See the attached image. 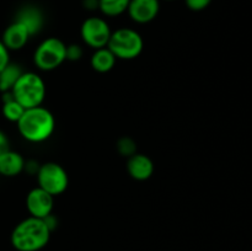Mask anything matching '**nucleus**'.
I'll use <instances>...</instances> for the list:
<instances>
[{"instance_id":"nucleus-1","label":"nucleus","mask_w":252,"mask_h":251,"mask_svg":"<svg viewBox=\"0 0 252 251\" xmlns=\"http://www.w3.org/2000/svg\"><path fill=\"white\" fill-rule=\"evenodd\" d=\"M51 234L43 219L30 216L14 228L11 245L16 251H39L49 243Z\"/></svg>"},{"instance_id":"nucleus-2","label":"nucleus","mask_w":252,"mask_h":251,"mask_svg":"<svg viewBox=\"0 0 252 251\" xmlns=\"http://www.w3.org/2000/svg\"><path fill=\"white\" fill-rule=\"evenodd\" d=\"M22 138L32 143H41L48 139L56 128V120L52 112L42 106L27 108L17 122Z\"/></svg>"},{"instance_id":"nucleus-3","label":"nucleus","mask_w":252,"mask_h":251,"mask_svg":"<svg viewBox=\"0 0 252 251\" xmlns=\"http://www.w3.org/2000/svg\"><path fill=\"white\" fill-rule=\"evenodd\" d=\"M12 97L25 108L41 106L46 97V84L43 79L36 73H22L14 88L11 89Z\"/></svg>"},{"instance_id":"nucleus-4","label":"nucleus","mask_w":252,"mask_h":251,"mask_svg":"<svg viewBox=\"0 0 252 251\" xmlns=\"http://www.w3.org/2000/svg\"><path fill=\"white\" fill-rule=\"evenodd\" d=\"M144 42L142 36L135 30L132 29H118L112 32L108 41L107 48L115 54L117 59L130 61L143 52Z\"/></svg>"},{"instance_id":"nucleus-5","label":"nucleus","mask_w":252,"mask_h":251,"mask_svg":"<svg viewBox=\"0 0 252 251\" xmlns=\"http://www.w3.org/2000/svg\"><path fill=\"white\" fill-rule=\"evenodd\" d=\"M66 61V46L57 37H49L38 44L33 54V62L41 70L51 71Z\"/></svg>"},{"instance_id":"nucleus-6","label":"nucleus","mask_w":252,"mask_h":251,"mask_svg":"<svg viewBox=\"0 0 252 251\" xmlns=\"http://www.w3.org/2000/svg\"><path fill=\"white\" fill-rule=\"evenodd\" d=\"M38 187L43 188L52 196L63 193L69 185V177L62 165L57 162H46L37 171Z\"/></svg>"},{"instance_id":"nucleus-7","label":"nucleus","mask_w":252,"mask_h":251,"mask_svg":"<svg viewBox=\"0 0 252 251\" xmlns=\"http://www.w3.org/2000/svg\"><path fill=\"white\" fill-rule=\"evenodd\" d=\"M81 38L94 49L107 47L110 37L112 34L107 22L101 17H89L83 22L80 29Z\"/></svg>"},{"instance_id":"nucleus-8","label":"nucleus","mask_w":252,"mask_h":251,"mask_svg":"<svg viewBox=\"0 0 252 251\" xmlns=\"http://www.w3.org/2000/svg\"><path fill=\"white\" fill-rule=\"evenodd\" d=\"M54 196L44 191L41 187L31 189L26 197V207L30 216L34 218L44 219L53 211Z\"/></svg>"},{"instance_id":"nucleus-9","label":"nucleus","mask_w":252,"mask_h":251,"mask_svg":"<svg viewBox=\"0 0 252 251\" xmlns=\"http://www.w3.org/2000/svg\"><path fill=\"white\" fill-rule=\"evenodd\" d=\"M159 10V0H130L127 11L137 24H148L158 16Z\"/></svg>"},{"instance_id":"nucleus-10","label":"nucleus","mask_w":252,"mask_h":251,"mask_svg":"<svg viewBox=\"0 0 252 251\" xmlns=\"http://www.w3.org/2000/svg\"><path fill=\"white\" fill-rule=\"evenodd\" d=\"M30 37L31 36L26 27L15 20L5 29L1 41L9 51H19L26 46Z\"/></svg>"},{"instance_id":"nucleus-11","label":"nucleus","mask_w":252,"mask_h":251,"mask_svg":"<svg viewBox=\"0 0 252 251\" xmlns=\"http://www.w3.org/2000/svg\"><path fill=\"white\" fill-rule=\"evenodd\" d=\"M128 174L138 181H144L148 180L154 172V164L152 159L144 154H133L128 157L127 162Z\"/></svg>"},{"instance_id":"nucleus-12","label":"nucleus","mask_w":252,"mask_h":251,"mask_svg":"<svg viewBox=\"0 0 252 251\" xmlns=\"http://www.w3.org/2000/svg\"><path fill=\"white\" fill-rule=\"evenodd\" d=\"M16 21L24 25L29 31L30 36L38 33L43 26V15L39 9L34 6H25L17 12Z\"/></svg>"},{"instance_id":"nucleus-13","label":"nucleus","mask_w":252,"mask_h":251,"mask_svg":"<svg viewBox=\"0 0 252 251\" xmlns=\"http://www.w3.org/2000/svg\"><path fill=\"white\" fill-rule=\"evenodd\" d=\"M25 160L21 154L9 150L0 157V175L6 177L16 176L25 170Z\"/></svg>"},{"instance_id":"nucleus-14","label":"nucleus","mask_w":252,"mask_h":251,"mask_svg":"<svg viewBox=\"0 0 252 251\" xmlns=\"http://www.w3.org/2000/svg\"><path fill=\"white\" fill-rule=\"evenodd\" d=\"M116 57L107 47L95 49V53L91 57V66L98 73H107L113 69L116 64Z\"/></svg>"},{"instance_id":"nucleus-15","label":"nucleus","mask_w":252,"mask_h":251,"mask_svg":"<svg viewBox=\"0 0 252 251\" xmlns=\"http://www.w3.org/2000/svg\"><path fill=\"white\" fill-rule=\"evenodd\" d=\"M25 108L12 97L11 91L4 93L2 97V115L10 122H19L21 116L24 115Z\"/></svg>"},{"instance_id":"nucleus-16","label":"nucleus","mask_w":252,"mask_h":251,"mask_svg":"<svg viewBox=\"0 0 252 251\" xmlns=\"http://www.w3.org/2000/svg\"><path fill=\"white\" fill-rule=\"evenodd\" d=\"M24 73L19 65L14 63H9L1 71H0V91L1 93H9L14 88L15 83L20 75Z\"/></svg>"},{"instance_id":"nucleus-17","label":"nucleus","mask_w":252,"mask_h":251,"mask_svg":"<svg viewBox=\"0 0 252 251\" xmlns=\"http://www.w3.org/2000/svg\"><path fill=\"white\" fill-rule=\"evenodd\" d=\"M130 0H98V9L106 16H120L128 10Z\"/></svg>"},{"instance_id":"nucleus-18","label":"nucleus","mask_w":252,"mask_h":251,"mask_svg":"<svg viewBox=\"0 0 252 251\" xmlns=\"http://www.w3.org/2000/svg\"><path fill=\"white\" fill-rule=\"evenodd\" d=\"M118 152L121 153L125 157H132L133 154H135V150H137V147H135V143L133 142L130 138H122V139L118 140L117 143Z\"/></svg>"},{"instance_id":"nucleus-19","label":"nucleus","mask_w":252,"mask_h":251,"mask_svg":"<svg viewBox=\"0 0 252 251\" xmlns=\"http://www.w3.org/2000/svg\"><path fill=\"white\" fill-rule=\"evenodd\" d=\"M83 57V49L79 44H69L66 46V59L69 61H79Z\"/></svg>"},{"instance_id":"nucleus-20","label":"nucleus","mask_w":252,"mask_h":251,"mask_svg":"<svg viewBox=\"0 0 252 251\" xmlns=\"http://www.w3.org/2000/svg\"><path fill=\"white\" fill-rule=\"evenodd\" d=\"M186 1L187 7L192 11H201L204 10L206 7L209 6L212 0H185Z\"/></svg>"},{"instance_id":"nucleus-21","label":"nucleus","mask_w":252,"mask_h":251,"mask_svg":"<svg viewBox=\"0 0 252 251\" xmlns=\"http://www.w3.org/2000/svg\"><path fill=\"white\" fill-rule=\"evenodd\" d=\"M9 49L5 47L2 41L0 39V71L10 63V56H9Z\"/></svg>"},{"instance_id":"nucleus-22","label":"nucleus","mask_w":252,"mask_h":251,"mask_svg":"<svg viewBox=\"0 0 252 251\" xmlns=\"http://www.w3.org/2000/svg\"><path fill=\"white\" fill-rule=\"evenodd\" d=\"M10 150V143L7 139L6 134L2 130H0V157Z\"/></svg>"},{"instance_id":"nucleus-23","label":"nucleus","mask_w":252,"mask_h":251,"mask_svg":"<svg viewBox=\"0 0 252 251\" xmlns=\"http://www.w3.org/2000/svg\"><path fill=\"white\" fill-rule=\"evenodd\" d=\"M84 5H85L86 9L94 10L98 7V0H84Z\"/></svg>"}]
</instances>
